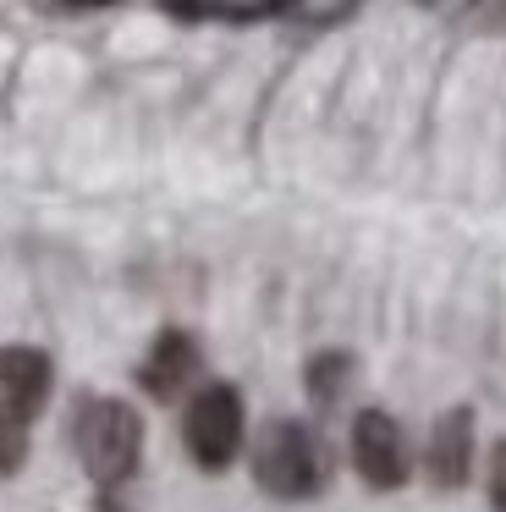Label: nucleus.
<instances>
[{
	"instance_id": "nucleus-7",
	"label": "nucleus",
	"mask_w": 506,
	"mask_h": 512,
	"mask_svg": "<svg viewBox=\"0 0 506 512\" xmlns=\"http://www.w3.org/2000/svg\"><path fill=\"white\" fill-rule=\"evenodd\" d=\"M50 386H55V364L39 347H0V402L6 408L33 419L50 402Z\"/></svg>"
},
{
	"instance_id": "nucleus-5",
	"label": "nucleus",
	"mask_w": 506,
	"mask_h": 512,
	"mask_svg": "<svg viewBox=\"0 0 506 512\" xmlns=\"http://www.w3.org/2000/svg\"><path fill=\"white\" fill-rule=\"evenodd\" d=\"M193 375H198V342L187 331H176V325L154 336V347L138 364V386L149 391L154 402H176L193 386Z\"/></svg>"
},
{
	"instance_id": "nucleus-1",
	"label": "nucleus",
	"mask_w": 506,
	"mask_h": 512,
	"mask_svg": "<svg viewBox=\"0 0 506 512\" xmlns=\"http://www.w3.org/2000/svg\"><path fill=\"white\" fill-rule=\"evenodd\" d=\"M77 457H83L88 479L99 485H121L132 479L138 468V452H143V419L132 402L121 397H94L77 408Z\"/></svg>"
},
{
	"instance_id": "nucleus-4",
	"label": "nucleus",
	"mask_w": 506,
	"mask_h": 512,
	"mask_svg": "<svg viewBox=\"0 0 506 512\" xmlns=\"http://www.w3.org/2000/svg\"><path fill=\"white\" fill-rule=\"evenodd\" d=\"M352 468L363 474L369 490L407 485V441H402V424L385 408H363L352 419Z\"/></svg>"
},
{
	"instance_id": "nucleus-2",
	"label": "nucleus",
	"mask_w": 506,
	"mask_h": 512,
	"mask_svg": "<svg viewBox=\"0 0 506 512\" xmlns=\"http://www.w3.org/2000/svg\"><path fill=\"white\" fill-rule=\"evenodd\" d=\"M253 479L281 501H308L325 485V457L308 424L297 419H270L253 446Z\"/></svg>"
},
{
	"instance_id": "nucleus-11",
	"label": "nucleus",
	"mask_w": 506,
	"mask_h": 512,
	"mask_svg": "<svg viewBox=\"0 0 506 512\" xmlns=\"http://www.w3.org/2000/svg\"><path fill=\"white\" fill-rule=\"evenodd\" d=\"M490 501H495V512H506V441L490 457Z\"/></svg>"
},
{
	"instance_id": "nucleus-10",
	"label": "nucleus",
	"mask_w": 506,
	"mask_h": 512,
	"mask_svg": "<svg viewBox=\"0 0 506 512\" xmlns=\"http://www.w3.org/2000/svg\"><path fill=\"white\" fill-rule=\"evenodd\" d=\"M160 12L176 23H204V17H226V0H160Z\"/></svg>"
},
{
	"instance_id": "nucleus-12",
	"label": "nucleus",
	"mask_w": 506,
	"mask_h": 512,
	"mask_svg": "<svg viewBox=\"0 0 506 512\" xmlns=\"http://www.w3.org/2000/svg\"><path fill=\"white\" fill-rule=\"evenodd\" d=\"M61 12H105V6H121V0H55Z\"/></svg>"
},
{
	"instance_id": "nucleus-13",
	"label": "nucleus",
	"mask_w": 506,
	"mask_h": 512,
	"mask_svg": "<svg viewBox=\"0 0 506 512\" xmlns=\"http://www.w3.org/2000/svg\"><path fill=\"white\" fill-rule=\"evenodd\" d=\"M418 6H440V0H418Z\"/></svg>"
},
{
	"instance_id": "nucleus-8",
	"label": "nucleus",
	"mask_w": 506,
	"mask_h": 512,
	"mask_svg": "<svg viewBox=\"0 0 506 512\" xmlns=\"http://www.w3.org/2000/svg\"><path fill=\"white\" fill-rule=\"evenodd\" d=\"M347 375H352V358H347V353H319V358H308V369H303L308 397H314V402H336L341 391H347Z\"/></svg>"
},
{
	"instance_id": "nucleus-6",
	"label": "nucleus",
	"mask_w": 506,
	"mask_h": 512,
	"mask_svg": "<svg viewBox=\"0 0 506 512\" xmlns=\"http://www.w3.org/2000/svg\"><path fill=\"white\" fill-rule=\"evenodd\" d=\"M424 468L440 490L468 485V468H473V413L468 408H451L435 419L429 446H424Z\"/></svg>"
},
{
	"instance_id": "nucleus-9",
	"label": "nucleus",
	"mask_w": 506,
	"mask_h": 512,
	"mask_svg": "<svg viewBox=\"0 0 506 512\" xmlns=\"http://www.w3.org/2000/svg\"><path fill=\"white\" fill-rule=\"evenodd\" d=\"M22 457H28V419H22L17 408H6V402H0V479L17 474Z\"/></svg>"
},
{
	"instance_id": "nucleus-3",
	"label": "nucleus",
	"mask_w": 506,
	"mask_h": 512,
	"mask_svg": "<svg viewBox=\"0 0 506 512\" xmlns=\"http://www.w3.org/2000/svg\"><path fill=\"white\" fill-rule=\"evenodd\" d=\"M242 391L226 380H209L182 413V446L204 474H226L231 457L242 452Z\"/></svg>"
}]
</instances>
